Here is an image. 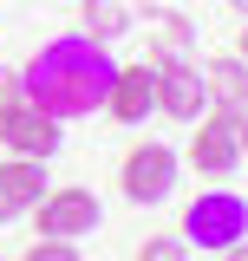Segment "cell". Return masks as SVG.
Returning a JSON list of instances; mask_svg holds the SVG:
<instances>
[{
	"label": "cell",
	"instance_id": "cell-1",
	"mask_svg": "<svg viewBox=\"0 0 248 261\" xmlns=\"http://www.w3.org/2000/svg\"><path fill=\"white\" fill-rule=\"evenodd\" d=\"M111 72H118L111 46H92L85 33H59V39H46L27 59L20 92H27L39 111H53V118H92V111H105Z\"/></svg>",
	"mask_w": 248,
	"mask_h": 261
},
{
	"label": "cell",
	"instance_id": "cell-2",
	"mask_svg": "<svg viewBox=\"0 0 248 261\" xmlns=\"http://www.w3.org/2000/svg\"><path fill=\"white\" fill-rule=\"evenodd\" d=\"M248 235V202L235 190H203L196 202L183 209V248H229Z\"/></svg>",
	"mask_w": 248,
	"mask_h": 261
},
{
	"label": "cell",
	"instance_id": "cell-3",
	"mask_svg": "<svg viewBox=\"0 0 248 261\" xmlns=\"http://www.w3.org/2000/svg\"><path fill=\"white\" fill-rule=\"evenodd\" d=\"M0 144L13 150V157H59V144H65V130H59V118L53 111H39L27 92L13 98V105H0Z\"/></svg>",
	"mask_w": 248,
	"mask_h": 261
},
{
	"label": "cell",
	"instance_id": "cell-4",
	"mask_svg": "<svg viewBox=\"0 0 248 261\" xmlns=\"http://www.w3.org/2000/svg\"><path fill=\"white\" fill-rule=\"evenodd\" d=\"M196 124L203 130L189 137V163H196L203 176H229V170L242 163V111H235V105H209Z\"/></svg>",
	"mask_w": 248,
	"mask_h": 261
},
{
	"label": "cell",
	"instance_id": "cell-5",
	"mask_svg": "<svg viewBox=\"0 0 248 261\" xmlns=\"http://www.w3.org/2000/svg\"><path fill=\"white\" fill-rule=\"evenodd\" d=\"M157 65V111L177 118V124H196L209 111V79L196 59H151Z\"/></svg>",
	"mask_w": 248,
	"mask_h": 261
},
{
	"label": "cell",
	"instance_id": "cell-6",
	"mask_svg": "<svg viewBox=\"0 0 248 261\" xmlns=\"http://www.w3.org/2000/svg\"><path fill=\"white\" fill-rule=\"evenodd\" d=\"M33 228L53 235V242H79V235H92V228H98V196L79 190V183L46 190L39 202H33Z\"/></svg>",
	"mask_w": 248,
	"mask_h": 261
},
{
	"label": "cell",
	"instance_id": "cell-7",
	"mask_svg": "<svg viewBox=\"0 0 248 261\" xmlns=\"http://www.w3.org/2000/svg\"><path fill=\"white\" fill-rule=\"evenodd\" d=\"M177 170H183V157L170 144H137L124 157V196L131 202H163V196L177 190Z\"/></svg>",
	"mask_w": 248,
	"mask_h": 261
},
{
	"label": "cell",
	"instance_id": "cell-8",
	"mask_svg": "<svg viewBox=\"0 0 248 261\" xmlns=\"http://www.w3.org/2000/svg\"><path fill=\"white\" fill-rule=\"evenodd\" d=\"M105 111H111L118 124H144L157 111V65L151 59L118 65V72H111V92H105Z\"/></svg>",
	"mask_w": 248,
	"mask_h": 261
},
{
	"label": "cell",
	"instance_id": "cell-9",
	"mask_svg": "<svg viewBox=\"0 0 248 261\" xmlns=\"http://www.w3.org/2000/svg\"><path fill=\"white\" fill-rule=\"evenodd\" d=\"M144 33H151V59H189L196 53V27L177 7H151L144 13Z\"/></svg>",
	"mask_w": 248,
	"mask_h": 261
},
{
	"label": "cell",
	"instance_id": "cell-10",
	"mask_svg": "<svg viewBox=\"0 0 248 261\" xmlns=\"http://www.w3.org/2000/svg\"><path fill=\"white\" fill-rule=\"evenodd\" d=\"M203 79H209V105H235V111H248V59L216 53V59L203 65Z\"/></svg>",
	"mask_w": 248,
	"mask_h": 261
},
{
	"label": "cell",
	"instance_id": "cell-11",
	"mask_svg": "<svg viewBox=\"0 0 248 261\" xmlns=\"http://www.w3.org/2000/svg\"><path fill=\"white\" fill-rule=\"evenodd\" d=\"M0 196H7L13 209H33V202L46 196V163L39 157H7L0 163Z\"/></svg>",
	"mask_w": 248,
	"mask_h": 261
},
{
	"label": "cell",
	"instance_id": "cell-12",
	"mask_svg": "<svg viewBox=\"0 0 248 261\" xmlns=\"http://www.w3.org/2000/svg\"><path fill=\"white\" fill-rule=\"evenodd\" d=\"M79 33L92 39V46H111L131 33V13H124L118 0H79Z\"/></svg>",
	"mask_w": 248,
	"mask_h": 261
},
{
	"label": "cell",
	"instance_id": "cell-13",
	"mask_svg": "<svg viewBox=\"0 0 248 261\" xmlns=\"http://www.w3.org/2000/svg\"><path fill=\"white\" fill-rule=\"evenodd\" d=\"M137 261H189V248H183V235H151L137 248Z\"/></svg>",
	"mask_w": 248,
	"mask_h": 261
},
{
	"label": "cell",
	"instance_id": "cell-14",
	"mask_svg": "<svg viewBox=\"0 0 248 261\" xmlns=\"http://www.w3.org/2000/svg\"><path fill=\"white\" fill-rule=\"evenodd\" d=\"M27 261H79V242H53V235H39L27 248Z\"/></svg>",
	"mask_w": 248,
	"mask_h": 261
},
{
	"label": "cell",
	"instance_id": "cell-15",
	"mask_svg": "<svg viewBox=\"0 0 248 261\" xmlns=\"http://www.w3.org/2000/svg\"><path fill=\"white\" fill-rule=\"evenodd\" d=\"M13 98H20V72H7V65H0V105H13Z\"/></svg>",
	"mask_w": 248,
	"mask_h": 261
},
{
	"label": "cell",
	"instance_id": "cell-16",
	"mask_svg": "<svg viewBox=\"0 0 248 261\" xmlns=\"http://www.w3.org/2000/svg\"><path fill=\"white\" fill-rule=\"evenodd\" d=\"M222 261H248V235H242V242H229V248H222Z\"/></svg>",
	"mask_w": 248,
	"mask_h": 261
},
{
	"label": "cell",
	"instance_id": "cell-17",
	"mask_svg": "<svg viewBox=\"0 0 248 261\" xmlns=\"http://www.w3.org/2000/svg\"><path fill=\"white\" fill-rule=\"evenodd\" d=\"M13 216H20V209H13V202H7V196H0V222H13Z\"/></svg>",
	"mask_w": 248,
	"mask_h": 261
},
{
	"label": "cell",
	"instance_id": "cell-18",
	"mask_svg": "<svg viewBox=\"0 0 248 261\" xmlns=\"http://www.w3.org/2000/svg\"><path fill=\"white\" fill-rule=\"evenodd\" d=\"M235 59H248V27H242V39H235Z\"/></svg>",
	"mask_w": 248,
	"mask_h": 261
},
{
	"label": "cell",
	"instance_id": "cell-19",
	"mask_svg": "<svg viewBox=\"0 0 248 261\" xmlns=\"http://www.w3.org/2000/svg\"><path fill=\"white\" fill-rule=\"evenodd\" d=\"M242 157H248V111H242Z\"/></svg>",
	"mask_w": 248,
	"mask_h": 261
},
{
	"label": "cell",
	"instance_id": "cell-20",
	"mask_svg": "<svg viewBox=\"0 0 248 261\" xmlns=\"http://www.w3.org/2000/svg\"><path fill=\"white\" fill-rule=\"evenodd\" d=\"M229 7H235V13H242V20H248V0H229Z\"/></svg>",
	"mask_w": 248,
	"mask_h": 261
}]
</instances>
